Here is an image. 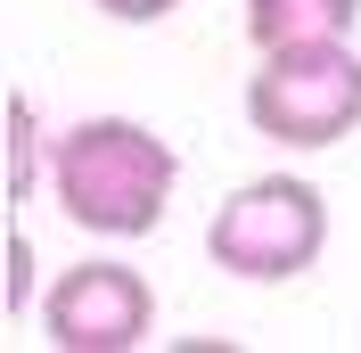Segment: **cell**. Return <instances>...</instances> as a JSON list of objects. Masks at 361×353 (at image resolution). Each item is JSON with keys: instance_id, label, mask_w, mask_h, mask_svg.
<instances>
[{"instance_id": "52a82bcc", "label": "cell", "mask_w": 361, "mask_h": 353, "mask_svg": "<svg viewBox=\"0 0 361 353\" xmlns=\"http://www.w3.org/2000/svg\"><path fill=\"white\" fill-rule=\"evenodd\" d=\"M25 304H33V246H25V230H8V296H0V312L17 321Z\"/></svg>"}, {"instance_id": "ba28073f", "label": "cell", "mask_w": 361, "mask_h": 353, "mask_svg": "<svg viewBox=\"0 0 361 353\" xmlns=\"http://www.w3.org/2000/svg\"><path fill=\"white\" fill-rule=\"evenodd\" d=\"M90 8H107L115 25H157V17H173L180 0H90Z\"/></svg>"}, {"instance_id": "3957f363", "label": "cell", "mask_w": 361, "mask_h": 353, "mask_svg": "<svg viewBox=\"0 0 361 353\" xmlns=\"http://www.w3.org/2000/svg\"><path fill=\"white\" fill-rule=\"evenodd\" d=\"M320 246H329V198H320L312 181H295V173L238 181V189L214 205V222H205L214 271L255 280V287H279V280H295V271H312Z\"/></svg>"}, {"instance_id": "8992f818", "label": "cell", "mask_w": 361, "mask_h": 353, "mask_svg": "<svg viewBox=\"0 0 361 353\" xmlns=\"http://www.w3.org/2000/svg\"><path fill=\"white\" fill-rule=\"evenodd\" d=\"M33 198V99L8 90V205Z\"/></svg>"}, {"instance_id": "6da1fadb", "label": "cell", "mask_w": 361, "mask_h": 353, "mask_svg": "<svg viewBox=\"0 0 361 353\" xmlns=\"http://www.w3.org/2000/svg\"><path fill=\"white\" fill-rule=\"evenodd\" d=\"M173 181H180L173 140H157L132 115H82L49 148V189L90 239H148L173 205Z\"/></svg>"}, {"instance_id": "5b68a950", "label": "cell", "mask_w": 361, "mask_h": 353, "mask_svg": "<svg viewBox=\"0 0 361 353\" xmlns=\"http://www.w3.org/2000/svg\"><path fill=\"white\" fill-rule=\"evenodd\" d=\"M247 42L255 49H288V42H353L361 0H247Z\"/></svg>"}, {"instance_id": "7a4b0ae2", "label": "cell", "mask_w": 361, "mask_h": 353, "mask_svg": "<svg viewBox=\"0 0 361 353\" xmlns=\"http://www.w3.org/2000/svg\"><path fill=\"white\" fill-rule=\"evenodd\" d=\"M247 124L271 148H345L361 132V58L353 42H288L255 49L247 74Z\"/></svg>"}, {"instance_id": "277c9868", "label": "cell", "mask_w": 361, "mask_h": 353, "mask_svg": "<svg viewBox=\"0 0 361 353\" xmlns=\"http://www.w3.org/2000/svg\"><path fill=\"white\" fill-rule=\"evenodd\" d=\"M42 329L58 353H132L157 329V287L132 263H66L42 296Z\"/></svg>"}]
</instances>
